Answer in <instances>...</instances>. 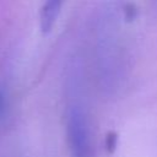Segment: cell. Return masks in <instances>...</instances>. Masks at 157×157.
<instances>
[{
    "instance_id": "obj_3",
    "label": "cell",
    "mask_w": 157,
    "mask_h": 157,
    "mask_svg": "<svg viewBox=\"0 0 157 157\" xmlns=\"http://www.w3.org/2000/svg\"><path fill=\"white\" fill-rule=\"evenodd\" d=\"M10 75L5 67L0 69V123L6 120L11 103Z\"/></svg>"
},
{
    "instance_id": "obj_1",
    "label": "cell",
    "mask_w": 157,
    "mask_h": 157,
    "mask_svg": "<svg viewBox=\"0 0 157 157\" xmlns=\"http://www.w3.org/2000/svg\"><path fill=\"white\" fill-rule=\"evenodd\" d=\"M67 87L65 110L66 136L71 157H92L91 121L85 103L81 99V87L77 74L74 71Z\"/></svg>"
},
{
    "instance_id": "obj_2",
    "label": "cell",
    "mask_w": 157,
    "mask_h": 157,
    "mask_svg": "<svg viewBox=\"0 0 157 157\" xmlns=\"http://www.w3.org/2000/svg\"><path fill=\"white\" fill-rule=\"evenodd\" d=\"M65 0H43L39 13V25L42 33H49L55 26L58 17L60 16Z\"/></svg>"
},
{
    "instance_id": "obj_4",
    "label": "cell",
    "mask_w": 157,
    "mask_h": 157,
    "mask_svg": "<svg viewBox=\"0 0 157 157\" xmlns=\"http://www.w3.org/2000/svg\"><path fill=\"white\" fill-rule=\"evenodd\" d=\"M115 145H117V135L115 134H109L108 139H107V151L109 153H112L115 148Z\"/></svg>"
}]
</instances>
